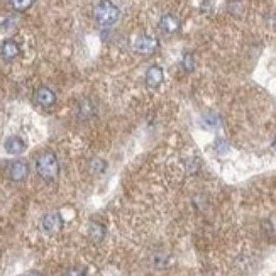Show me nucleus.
Returning <instances> with one entry per match:
<instances>
[{
	"label": "nucleus",
	"instance_id": "20e7f679",
	"mask_svg": "<svg viewBox=\"0 0 276 276\" xmlns=\"http://www.w3.org/2000/svg\"><path fill=\"white\" fill-rule=\"evenodd\" d=\"M41 229L46 236H54L63 229V217L58 212H49L46 214L41 221Z\"/></svg>",
	"mask_w": 276,
	"mask_h": 276
},
{
	"label": "nucleus",
	"instance_id": "4468645a",
	"mask_svg": "<svg viewBox=\"0 0 276 276\" xmlns=\"http://www.w3.org/2000/svg\"><path fill=\"white\" fill-rule=\"evenodd\" d=\"M107 170V163L104 160H100V158H93L90 161V171L93 175H104Z\"/></svg>",
	"mask_w": 276,
	"mask_h": 276
},
{
	"label": "nucleus",
	"instance_id": "f8f14e48",
	"mask_svg": "<svg viewBox=\"0 0 276 276\" xmlns=\"http://www.w3.org/2000/svg\"><path fill=\"white\" fill-rule=\"evenodd\" d=\"M95 114V109H93V104L90 100H82L78 104V117L80 119H90Z\"/></svg>",
	"mask_w": 276,
	"mask_h": 276
},
{
	"label": "nucleus",
	"instance_id": "a211bd4d",
	"mask_svg": "<svg viewBox=\"0 0 276 276\" xmlns=\"http://www.w3.org/2000/svg\"><path fill=\"white\" fill-rule=\"evenodd\" d=\"M198 170H200V161L191 158V160L186 163V171H188L190 175H195V173H198Z\"/></svg>",
	"mask_w": 276,
	"mask_h": 276
},
{
	"label": "nucleus",
	"instance_id": "39448f33",
	"mask_svg": "<svg viewBox=\"0 0 276 276\" xmlns=\"http://www.w3.org/2000/svg\"><path fill=\"white\" fill-rule=\"evenodd\" d=\"M7 175L12 181L21 183V181H24L27 178V175H29V165H27L24 160L12 161L7 168Z\"/></svg>",
	"mask_w": 276,
	"mask_h": 276
},
{
	"label": "nucleus",
	"instance_id": "7ed1b4c3",
	"mask_svg": "<svg viewBox=\"0 0 276 276\" xmlns=\"http://www.w3.org/2000/svg\"><path fill=\"white\" fill-rule=\"evenodd\" d=\"M134 51L141 56H151L160 48V41L154 36H139L137 39L134 41Z\"/></svg>",
	"mask_w": 276,
	"mask_h": 276
},
{
	"label": "nucleus",
	"instance_id": "0eeeda50",
	"mask_svg": "<svg viewBox=\"0 0 276 276\" xmlns=\"http://www.w3.org/2000/svg\"><path fill=\"white\" fill-rule=\"evenodd\" d=\"M160 29L163 34L173 36V34H176V32H180L181 22H180V19L176 16H173V14H165V16L160 19Z\"/></svg>",
	"mask_w": 276,
	"mask_h": 276
},
{
	"label": "nucleus",
	"instance_id": "423d86ee",
	"mask_svg": "<svg viewBox=\"0 0 276 276\" xmlns=\"http://www.w3.org/2000/svg\"><path fill=\"white\" fill-rule=\"evenodd\" d=\"M56 100H58V97H56L54 90H51L49 87H39L34 92V104L43 107V109L53 107L56 104Z\"/></svg>",
	"mask_w": 276,
	"mask_h": 276
},
{
	"label": "nucleus",
	"instance_id": "6ab92c4d",
	"mask_svg": "<svg viewBox=\"0 0 276 276\" xmlns=\"http://www.w3.org/2000/svg\"><path fill=\"white\" fill-rule=\"evenodd\" d=\"M63 276H87V269L80 268V266H75V268L66 269V273H64Z\"/></svg>",
	"mask_w": 276,
	"mask_h": 276
},
{
	"label": "nucleus",
	"instance_id": "f3484780",
	"mask_svg": "<svg viewBox=\"0 0 276 276\" xmlns=\"http://www.w3.org/2000/svg\"><path fill=\"white\" fill-rule=\"evenodd\" d=\"M214 149L217 154H226V153H229V143L226 141V139H215Z\"/></svg>",
	"mask_w": 276,
	"mask_h": 276
},
{
	"label": "nucleus",
	"instance_id": "1a4fd4ad",
	"mask_svg": "<svg viewBox=\"0 0 276 276\" xmlns=\"http://www.w3.org/2000/svg\"><path fill=\"white\" fill-rule=\"evenodd\" d=\"M163 80H165V72H163L161 66L153 64V66L148 68V72H146V85H148V88L154 90V88L161 87Z\"/></svg>",
	"mask_w": 276,
	"mask_h": 276
},
{
	"label": "nucleus",
	"instance_id": "2eb2a0df",
	"mask_svg": "<svg viewBox=\"0 0 276 276\" xmlns=\"http://www.w3.org/2000/svg\"><path fill=\"white\" fill-rule=\"evenodd\" d=\"M181 68L185 70L186 73H191L195 70V58L191 53H185L183 58H181Z\"/></svg>",
	"mask_w": 276,
	"mask_h": 276
},
{
	"label": "nucleus",
	"instance_id": "dca6fc26",
	"mask_svg": "<svg viewBox=\"0 0 276 276\" xmlns=\"http://www.w3.org/2000/svg\"><path fill=\"white\" fill-rule=\"evenodd\" d=\"M202 124L205 125V129L214 130V129H217L219 125H221V119H219L217 115H205L202 119Z\"/></svg>",
	"mask_w": 276,
	"mask_h": 276
},
{
	"label": "nucleus",
	"instance_id": "9d476101",
	"mask_svg": "<svg viewBox=\"0 0 276 276\" xmlns=\"http://www.w3.org/2000/svg\"><path fill=\"white\" fill-rule=\"evenodd\" d=\"M4 148H6V151L9 154H12V156H17V154H22L26 151L27 144L22 137H19V135H11V137L6 139V143H4Z\"/></svg>",
	"mask_w": 276,
	"mask_h": 276
},
{
	"label": "nucleus",
	"instance_id": "f03ea898",
	"mask_svg": "<svg viewBox=\"0 0 276 276\" xmlns=\"http://www.w3.org/2000/svg\"><path fill=\"white\" fill-rule=\"evenodd\" d=\"M93 17L100 27H112L119 22L120 11L112 0H100L93 9Z\"/></svg>",
	"mask_w": 276,
	"mask_h": 276
},
{
	"label": "nucleus",
	"instance_id": "aec40b11",
	"mask_svg": "<svg viewBox=\"0 0 276 276\" xmlns=\"http://www.w3.org/2000/svg\"><path fill=\"white\" fill-rule=\"evenodd\" d=\"M22 276H43L41 273H37V271H29V273H24Z\"/></svg>",
	"mask_w": 276,
	"mask_h": 276
},
{
	"label": "nucleus",
	"instance_id": "f257e3e1",
	"mask_svg": "<svg viewBox=\"0 0 276 276\" xmlns=\"http://www.w3.org/2000/svg\"><path fill=\"white\" fill-rule=\"evenodd\" d=\"M36 171L46 183H54L59 176V163L53 151H44L36 160Z\"/></svg>",
	"mask_w": 276,
	"mask_h": 276
},
{
	"label": "nucleus",
	"instance_id": "412c9836",
	"mask_svg": "<svg viewBox=\"0 0 276 276\" xmlns=\"http://www.w3.org/2000/svg\"><path fill=\"white\" fill-rule=\"evenodd\" d=\"M274 146H276V141H274Z\"/></svg>",
	"mask_w": 276,
	"mask_h": 276
},
{
	"label": "nucleus",
	"instance_id": "9b49d317",
	"mask_svg": "<svg viewBox=\"0 0 276 276\" xmlns=\"http://www.w3.org/2000/svg\"><path fill=\"white\" fill-rule=\"evenodd\" d=\"M88 236H90V239L93 242H102L105 237V227L102 226L100 222H90V226H88Z\"/></svg>",
	"mask_w": 276,
	"mask_h": 276
},
{
	"label": "nucleus",
	"instance_id": "6e6552de",
	"mask_svg": "<svg viewBox=\"0 0 276 276\" xmlns=\"http://www.w3.org/2000/svg\"><path fill=\"white\" fill-rule=\"evenodd\" d=\"M19 54H21V46L17 44V41L6 39L2 43V46H0V56H2L4 61L11 63L19 58Z\"/></svg>",
	"mask_w": 276,
	"mask_h": 276
},
{
	"label": "nucleus",
	"instance_id": "ddd939ff",
	"mask_svg": "<svg viewBox=\"0 0 276 276\" xmlns=\"http://www.w3.org/2000/svg\"><path fill=\"white\" fill-rule=\"evenodd\" d=\"M36 0H9V6H11L16 12H26L27 9L34 6Z\"/></svg>",
	"mask_w": 276,
	"mask_h": 276
}]
</instances>
